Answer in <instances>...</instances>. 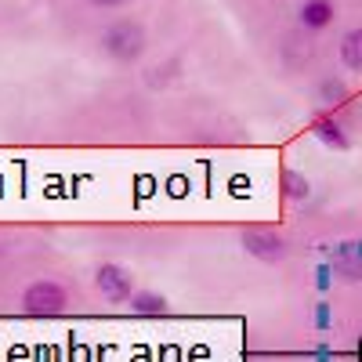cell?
I'll return each instance as SVG.
<instances>
[{"label":"cell","mask_w":362,"mask_h":362,"mask_svg":"<svg viewBox=\"0 0 362 362\" xmlns=\"http://www.w3.org/2000/svg\"><path fill=\"white\" fill-rule=\"evenodd\" d=\"M145 29L141 22H131V18H119L112 22L105 33H102V47L109 58H116V62H138V58L145 54Z\"/></svg>","instance_id":"1"},{"label":"cell","mask_w":362,"mask_h":362,"mask_svg":"<svg viewBox=\"0 0 362 362\" xmlns=\"http://www.w3.org/2000/svg\"><path fill=\"white\" fill-rule=\"evenodd\" d=\"M66 305H69V297L54 279H37V283H29L25 293H22V308L29 315H62Z\"/></svg>","instance_id":"2"},{"label":"cell","mask_w":362,"mask_h":362,"mask_svg":"<svg viewBox=\"0 0 362 362\" xmlns=\"http://www.w3.org/2000/svg\"><path fill=\"white\" fill-rule=\"evenodd\" d=\"M243 247H247V254H254L264 264H276V261L286 257L283 235L272 232V228H243Z\"/></svg>","instance_id":"3"},{"label":"cell","mask_w":362,"mask_h":362,"mask_svg":"<svg viewBox=\"0 0 362 362\" xmlns=\"http://www.w3.org/2000/svg\"><path fill=\"white\" fill-rule=\"evenodd\" d=\"M95 286L102 290L105 300H112V305H124V300L134 297V286H131V272L119 268V264H102L95 272Z\"/></svg>","instance_id":"4"},{"label":"cell","mask_w":362,"mask_h":362,"mask_svg":"<svg viewBox=\"0 0 362 362\" xmlns=\"http://www.w3.org/2000/svg\"><path fill=\"white\" fill-rule=\"evenodd\" d=\"M312 134H315L326 148H337V153H344V148L351 145V138H348L344 127H341V119H334L329 112H322V116L312 119Z\"/></svg>","instance_id":"5"},{"label":"cell","mask_w":362,"mask_h":362,"mask_svg":"<svg viewBox=\"0 0 362 362\" xmlns=\"http://www.w3.org/2000/svg\"><path fill=\"white\" fill-rule=\"evenodd\" d=\"M334 15H337L334 0H305L300 11H297V18H300L305 29H326L329 22H334Z\"/></svg>","instance_id":"6"},{"label":"cell","mask_w":362,"mask_h":362,"mask_svg":"<svg viewBox=\"0 0 362 362\" xmlns=\"http://www.w3.org/2000/svg\"><path fill=\"white\" fill-rule=\"evenodd\" d=\"M341 62L351 73H362V25L351 29V33H344V40H341Z\"/></svg>","instance_id":"7"},{"label":"cell","mask_w":362,"mask_h":362,"mask_svg":"<svg viewBox=\"0 0 362 362\" xmlns=\"http://www.w3.org/2000/svg\"><path fill=\"white\" fill-rule=\"evenodd\" d=\"M131 312H134V315H145V319H153V315H163V312H167V300H163L160 293L141 290V293L131 297Z\"/></svg>","instance_id":"8"},{"label":"cell","mask_w":362,"mask_h":362,"mask_svg":"<svg viewBox=\"0 0 362 362\" xmlns=\"http://www.w3.org/2000/svg\"><path fill=\"white\" fill-rule=\"evenodd\" d=\"M279 189H283L286 199H308V192H312L308 177H305V174H297V170H290V167L279 174Z\"/></svg>","instance_id":"9"},{"label":"cell","mask_w":362,"mask_h":362,"mask_svg":"<svg viewBox=\"0 0 362 362\" xmlns=\"http://www.w3.org/2000/svg\"><path fill=\"white\" fill-rule=\"evenodd\" d=\"M344 98H348V87H344L341 80H322V87H319V102H322L326 109L344 105Z\"/></svg>","instance_id":"10"},{"label":"cell","mask_w":362,"mask_h":362,"mask_svg":"<svg viewBox=\"0 0 362 362\" xmlns=\"http://www.w3.org/2000/svg\"><path fill=\"white\" fill-rule=\"evenodd\" d=\"M90 4H98V8H119V4H127V0H90Z\"/></svg>","instance_id":"11"}]
</instances>
